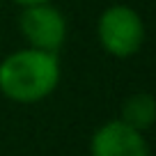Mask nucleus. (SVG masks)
<instances>
[{
	"label": "nucleus",
	"instance_id": "nucleus-3",
	"mask_svg": "<svg viewBox=\"0 0 156 156\" xmlns=\"http://www.w3.org/2000/svg\"><path fill=\"white\" fill-rule=\"evenodd\" d=\"M19 28L32 48L51 51V53H58L67 37V21L62 12L48 2L23 7L19 16Z\"/></svg>",
	"mask_w": 156,
	"mask_h": 156
},
{
	"label": "nucleus",
	"instance_id": "nucleus-4",
	"mask_svg": "<svg viewBox=\"0 0 156 156\" xmlns=\"http://www.w3.org/2000/svg\"><path fill=\"white\" fill-rule=\"evenodd\" d=\"M90 151L92 156H149V145L142 131L112 119L94 131Z\"/></svg>",
	"mask_w": 156,
	"mask_h": 156
},
{
	"label": "nucleus",
	"instance_id": "nucleus-2",
	"mask_svg": "<svg viewBox=\"0 0 156 156\" xmlns=\"http://www.w3.org/2000/svg\"><path fill=\"white\" fill-rule=\"evenodd\" d=\"M97 34L106 53L115 58H131L145 41V23L129 5H110L99 16Z\"/></svg>",
	"mask_w": 156,
	"mask_h": 156
},
{
	"label": "nucleus",
	"instance_id": "nucleus-5",
	"mask_svg": "<svg viewBox=\"0 0 156 156\" xmlns=\"http://www.w3.org/2000/svg\"><path fill=\"white\" fill-rule=\"evenodd\" d=\"M154 117H156V101L147 92L129 97L122 106V122L138 129V131H147L154 124Z\"/></svg>",
	"mask_w": 156,
	"mask_h": 156
},
{
	"label": "nucleus",
	"instance_id": "nucleus-6",
	"mask_svg": "<svg viewBox=\"0 0 156 156\" xmlns=\"http://www.w3.org/2000/svg\"><path fill=\"white\" fill-rule=\"evenodd\" d=\"M21 7H30V5H39V2H48V0H14Z\"/></svg>",
	"mask_w": 156,
	"mask_h": 156
},
{
	"label": "nucleus",
	"instance_id": "nucleus-1",
	"mask_svg": "<svg viewBox=\"0 0 156 156\" xmlns=\"http://www.w3.org/2000/svg\"><path fill=\"white\" fill-rule=\"evenodd\" d=\"M60 83V60L51 51L23 48L0 62V92L16 103H37Z\"/></svg>",
	"mask_w": 156,
	"mask_h": 156
}]
</instances>
